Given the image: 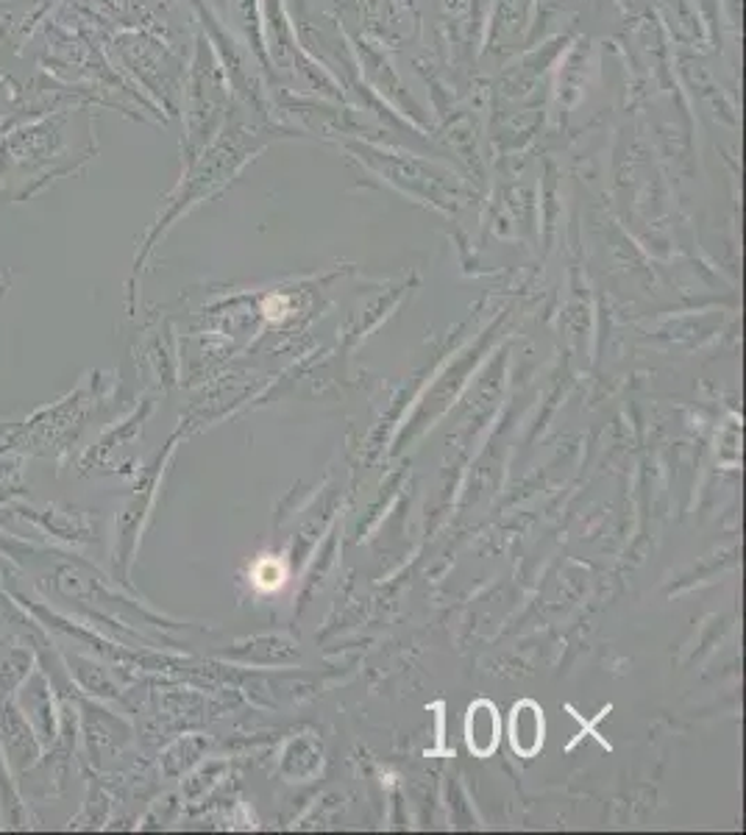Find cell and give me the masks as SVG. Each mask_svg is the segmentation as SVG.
I'll use <instances>...</instances> for the list:
<instances>
[{"label": "cell", "mask_w": 746, "mask_h": 835, "mask_svg": "<svg viewBox=\"0 0 746 835\" xmlns=\"http://www.w3.org/2000/svg\"><path fill=\"white\" fill-rule=\"evenodd\" d=\"M509 741L524 758H533L544 743V714L535 702H518L509 721Z\"/></svg>", "instance_id": "1"}, {"label": "cell", "mask_w": 746, "mask_h": 835, "mask_svg": "<svg viewBox=\"0 0 746 835\" xmlns=\"http://www.w3.org/2000/svg\"><path fill=\"white\" fill-rule=\"evenodd\" d=\"M465 741L469 749L480 758H487L498 747V716L491 702H474L465 719Z\"/></svg>", "instance_id": "2"}]
</instances>
